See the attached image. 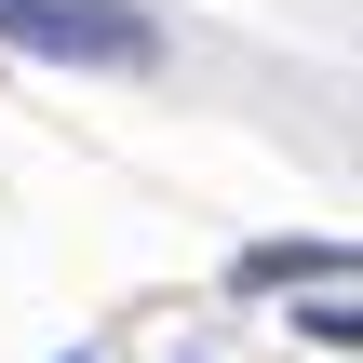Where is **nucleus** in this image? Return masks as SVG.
I'll use <instances>...</instances> for the list:
<instances>
[{"mask_svg":"<svg viewBox=\"0 0 363 363\" xmlns=\"http://www.w3.org/2000/svg\"><path fill=\"white\" fill-rule=\"evenodd\" d=\"M0 40L13 54H54V67H148L162 27L135 0H0Z\"/></svg>","mask_w":363,"mask_h":363,"instance_id":"nucleus-1","label":"nucleus"},{"mask_svg":"<svg viewBox=\"0 0 363 363\" xmlns=\"http://www.w3.org/2000/svg\"><path fill=\"white\" fill-rule=\"evenodd\" d=\"M323 269H350V256H337V242H256L229 283H242V296H269V283H323Z\"/></svg>","mask_w":363,"mask_h":363,"instance_id":"nucleus-2","label":"nucleus"},{"mask_svg":"<svg viewBox=\"0 0 363 363\" xmlns=\"http://www.w3.org/2000/svg\"><path fill=\"white\" fill-rule=\"evenodd\" d=\"M296 337H323V350H363V296H337V310H296Z\"/></svg>","mask_w":363,"mask_h":363,"instance_id":"nucleus-3","label":"nucleus"}]
</instances>
